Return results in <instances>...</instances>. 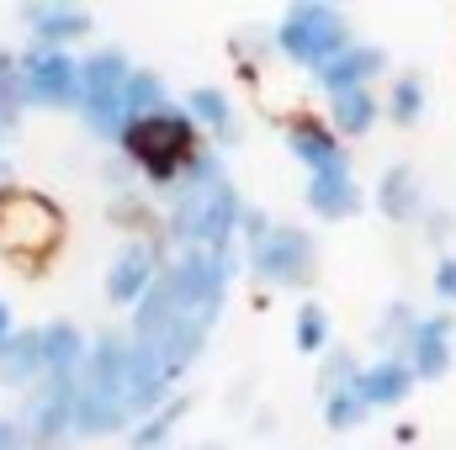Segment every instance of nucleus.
<instances>
[{"instance_id": "9b49d317", "label": "nucleus", "mask_w": 456, "mask_h": 450, "mask_svg": "<svg viewBox=\"0 0 456 450\" xmlns=\"http://www.w3.org/2000/svg\"><path fill=\"white\" fill-rule=\"evenodd\" d=\"M393 69V59H387V48L382 43H350L340 59H330L319 75H314V85L324 91V96H345V91H371L382 75Z\"/></svg>"}, {"instance_id": "f8f14e48", "label": "nucleus", "mask_w": 456, "mask_h": 450, "mask_svg": "<svg viewBox=\"0 0 456 450\" xmlns=\"http://www.w3.org/2000/svg\"><path fill=\"white\" fill-rule=\"evenodd\" d=\"M287 149H292V159H297L308 175L350 170V143H345L330 122H319V117H292V122H287Z\"/></svg>"}, {"instance_id": "1a4fd4ad", "label": "nucleus", "mask_w": 456, "mask_h": 450, "mask_svg": "<svg viewBox=\"0 0 456 450\" xmlns=\"http://www.w3.org/2000/svg\"><path fill=\"white\" fill-rule=\"evenodd\" d=\"M159 249H154V238H127L122 249H117V260L107 265V297H112L117 308H138L154 286H159Z\"/></svg>"}, {"instance_id": "6ab92c4d", "label": "nucleus", "mask_w": 456, "mask_h": 450, "mask_svg": "<svg viewBox=\"0 0 456 450\" xmlns=\"http://www.w3.org/2000/svg\"><path fill=\"white\" fill-rule=\"evenodd\" d=\"M419 324H425V313H419L414 302L393 297V302L377 313V324H371V344H377V355H409V344H414V334H419Z\"/></svg>"}, {"instance_id": "39448f33", "label": "nucleus", "mask_w": 456, "mask_h": 450, "mask_svg": "<svg viewBox=\"0 0 456 450\" xmlns=\"http://www.w3.org/2000/svg\"><path fill=\"white\" fill-rule=\"evenodd\" d=\"M16 91L21 107H43V112H80L86 96V64L75 48H43L27 43L16 53Z\"/></svg>"}, {"instance_id": "a878e982", "label": "nucleus", "mask_w": 456, "mask_h": 450, "mask_svg": "<svg viewBox=\"0 0 456 450\" xmlns=\"http://www.w3.org/2000/svg\"><path fill=\"white\" fill-rule=\"evenodd\" d=\"M355 376H361V366H355V355L335 344L324 360H319V398H330V392H340V387H355Z\"/></svg>"}, {"instance_id": "9d476101", "label": "nucleus", "mask_w": 456, "mask_h": 450, "mask_svg": "<svg viewBox=\"0 0 456 450\" xmlns=\"http://www.w3.org/2000/svg\"><path fill=\"white\" fill-rule=\"evenodd\" d=\"M16 21L43 48H69V43H86L96 32V16L86 5H75V0H32V5L16 11Z\"/></svg>"}, {"instance_id": "4468645a", "label": "nucleus", "mask_w": 456, "mask_h": 450, "mask_svg": "<svg viewBox=\"0 0 456 450\" xmlns=\"http://www.w3.org/2000/svg\"><path fill=\"white\" fill-rule=\"evenodd\" d=\"M303 202L319 223H350L366 207V186L350 170H330V175H308L303 181Z\"/></svg>"}, {"instance_id": "a211bd4d", "label": "nucleus", "mask_w": 456, "mask_h": 450, "mask_svg": "<svg viewBox=\"0 0 456 450\" xmlns=\"http://www.w3.org/2000/svg\"><path fill=\"white\" fill-rule=\"evenodd\" d=\"M186 117L197 122V127H208L218 143H239L244 133H239V112H233V101H228L224 85H191L186 91Z\"/></svg>"}, {"instance_id": "393cba45", "label": "nucleus", "mask_w": 456, "mask_h": 450, "mask_svg": "<svg viewBox=\"0 0 456 450\" xmlns=\"http://www.w3.org/2000/svg\"><path fill=\"white\" fill-rule=\"evenodd\" d=\"M366 419H371V408H366V398H361L355 387H340V392H330V398H324V424H330L335 435L361 430Z\"/></svg>"}, {"instance_id": "f257e3e1", "label": "nucleus", "mask_w": 456, "mask_h": 450, "mask_svg": "<svg viewBox=\"0 0 456 450\" xmlns=\"http://www.w3.org/2000/svg\"><path fill=\"white\" fill-rule=\"evenodd\" d=\"M244 197L233 191L224 170H218V154H202L197 170L175 186V202H170V238L181 249H233L239 228H244Z\"/></svg>"}, {"instance_id": "0eeeda50", "label": "nucleus", "mask_w": 456, "mask_h": 450, "mask_svg": "<svg viewBox=\"0 0 456 450\" xmlns=\"http://www.w3.org/2000/svg\"><path fill=\"white\" fill-rule=\"evenodd\" d=\"M59 233V218L32 191H0V249L5 254H43Z\"/></svg>"}, {"instance_id": "5701e85b", "label": "nucleus", "mask_w": 456, "mask_h": 450, "mask_svg": "<svg viewBox=\"0 0 456 450\" xmlns=\"http://www.w3.org/2000/svg\"><path fill=\"white\" fill-rule=\"evenodd\" d=\"M186 414H191V398H181V392H175L165 408H154V414L127 435V450H165L170 440H175V430H181V419H186Z\"/></svg>"}, {"instance_id": "412c9836", "label": "nucleus", "mask_w": 456, "mask_h": 450, "mask_svg": "<svg viewBox=\"0 0 456 450\" xmlns=\"http://www.w3.org/2000/svg\"><path fill=\"white\" fill-rule=\"evenodd\" d=\"M382 112L393 117V127H414L419 117L430 112V85H425V75H419V69H398L393 85H387Z\"/></svg>"}, {"instance_id": "dca6fc26", "label": "nucleus", "mask_w": 456, "mask_h": 450, "mask_svg": "<svg viewBox=\"0 0 456 450\" xmlns=\"http://www.w3.org/2000/svg\"><path fill=\"white\" fill-rule=\"evenodd\" d=\"M414 387H419V376H414V366H409L403 355H377V360H366L361 376H355V392L366 398L371 414H377V408H403V403L414 398Z\"/></svg>"}, {"instance_id": "7ed1b4c3", "label": "nucleus", "mask_w": 456, "mask_h": 450, "mask_svg": "<svg viewBox=\"0 0 456 450\" xmlns=\"http://www.w3.org/2000/svg\"><path fill=\"white\" fill-rule=\"evenodd\" d=\"M350 43H355L350 16H345L340 5H330V0H292L276 16V27H271V48L287 64L308 69V75H319L330 59H340Z\"/></svg>"}, {"instance_id": "ddd939ff", "label": "nucleus", "mask_w": 456, "mask_h": 450, "mask_svg": "<svg viewBox=\"0 0 456 450\" xmlns=\"http://www.w3.org/2000/svg\"><path fill=\"white\" fill-rule=\"evenodd\" d=\"M403 360L414 366L419 382H446L456 366V313H446V308L425 313V324H419V334H414Z\"/></svg>"}, {"instance_id": "423d86ee", "label": "nucleus", "mask_w": 456, "mask_h": 450, "mask_svg": "<svg viewBox=\"0 0 456 450\" xmlns=\"http://www.w3.org/2000/svg\"><path fill=\"white\" fill-rule=\"evenodd\" d=\"M244 254H249V270L276 292H303L319 276V244L303 223H271L260 238L244 244Z\"/></svg>"}, {"instance_id": "6e6552de", "label": "nucleus", "mask_w": 456, "mask_h": 450, "mask_svg": "<svg viewBox=\"0 0 456 450\" xmlns=\"http://www.w3.org/2000/svg\"><path fill=\"white\" fill-rule=\"evenodd\" d=\"M75 419H80V376L64 382V376H43V387L32 392L27 403V440L32 446H59L64 435H75Z\"/></svg>"}, {"instance_id": "20e7f679", "label": "nucleus", "mask_w": 456, "mask_h": 450, "mask_svg": "<svg viewBox=\"0 0 456 450\" xmlns=\"http://www.w3.org/2000/svg\"><path fill=\"white\" fill-rule=\"evenodd\" d=\"M86 64V96H80V117L96 138L107 143H122L127 133V85H133V59L117 48V43H102L91 53H80Z\"/></svg>"}, {"instance_id": "f3484780", "label": "nucleus", "mask_w": 456, "mask_h": 450, "mask_svg": "<svg viewBox=\"0 0 456 450\" xmlns=\"http://www.w3.org/2000/svg\"><path fill=\"white\" fill-rule=\"evenodd\" d=\"M91 339L80 334L69 318H53V324H43L37 329V355H43V376H64V382H75L86 366H91Z\"/></svg>"}, {"instance_id": "c85d7f7f", "label": "nucleus", "mask_w": 456, "mask_h": 450, "mask_svg": "<svg viewBox=\"0 0 456 450\" xmlns=\"http://www.w3.org/2000/svg\"><path fill=\"white\" fill-rule=\"evenodd\" d=\"M425 233L441 244V238H456V218H446V207H430L425 213Z\"/></svg>"}, {"instance_id": "cd10ccee", "label": "nucleus", "mask_w": 456, "mask_h": 450, "mask_svg": "<svg viewBox=\"0 0 456 450\" xmlns=\"http://www.w3.org/2000/svg\"><path fill=\"white\" fill-rule=\"evenodd\" d=\"M112 223H127V228H149V207H138L133 197H117V207H112Z\"/></svg>"}, {"instance_id": "c756f323", "label": "nucleus", "mask_w": 456, "mask_h": 450, "mask_svg": "<svg viewBox=\"0 0 456 450\" xmlns=\"http://www.w3.org/2000/svg\"><path fill=\"white\" fill-rule=\"evenodd\" d=\"M11 339H16V313H11V302L0 297V350H5Z\"/></svg>"}, {"instance_id": "4be33fe9", "label": "nucleus", "mask_w": 456, "mask_h": 450, "mask_svg": "<svg viewBox=\"0 0 456 450\" xmlns=\"http://www.w3.org/2000/svg\"><path fill=\"white\" fill-rule=\"evenodd\" d=\"M292 344H297V355H314V360H324V355L335 350V324H330V308H324L319 297L297 302V318H292Z\"/></svg>"}, {"instance_id": "b1692460", "label": "nucleus", "mask_w": 456, "mask_h": 450, "mask_svg": "<svg viewBox=\"0 0 456 450\" xmlns=\"http://www.w3.org/2000/svg\"><path fill=\"white\" fill-rule=\"evenodd\" d=\"M175 101H170V85L154 75V69H133V85H127V122H138V117H159L170 112Z\"/></svg>"}, {"instance_id": "f03ea898", "label": "nucleus", "mask_w": 456, "mask_h": 450, "mask_svg": "<svg viewBox=\"0 0 456 450\" xmlns=\"http://www.w3.org/2000/svg\"><path fill=\"white\" fill-rule=\"evenodd\" d=\"M122 159L149 181V186H181L191 170H197V159L208 154L202 149V127L186 117V107H170V112L159 117H138V122H127V133H122Z\"/></svg>"}, {"instance_id": "aec40b11", "label": "nucleus", "mask_w": 456, "mask_h": 450, "mask_svg": "<svg viewBox=\"0 0 456 450\" xmlns=\"http://www.w3.org/2000/svg\"><path fill=\"white\" fill-rule=\"evenodd\" d=\"M377 117H382L377 91H345V96H330V127L340 133L345 143H350V138H366V133L377 127Z\"/></svg>"}, {"instance_id": "bb28decb", "label": "nucleus", "mask_w": 456, "mask_h": 450, "mask_svg": "<svg viewBox=\"0 0 456 450\" xmlns=\"http://www.w3.org/2000/svg\"><path fill=\"white\" fill-rule=\"evenodd\" d=\"M430 286H436L441 308H446V313H456V254H441V260H436V270H430Z\"/></svg>"}, {"instance_id": "2eb2a0df", "label": "nucleus", "mask_w": 456, "mask_h": 450, "mask_svg": "<svg viewBox=\"0 0 456 450\" xmlns=\"http://www.w3.org/2000/svg\"><path fill=\"white\" fill-rule=\"evenodd\" d=\"M371 202H377V213L387 223H425V213H430L425 181H419L414 165H387L377 175V186H371Z\"/></svg>"}]
</instances>
